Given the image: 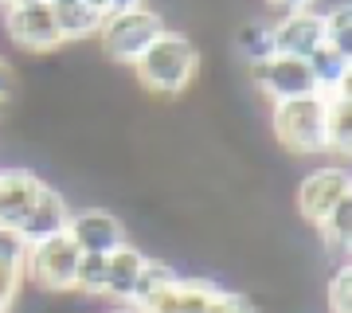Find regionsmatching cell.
<instances>
[{
  "instance_id": "cell-7",
  "label": "cell",
  "mask_w": 352,
  "mask_h": 313,
  "mask_svg": "<svg viewBox=\"0 0 352 313\" xmlns=\"http://www.w3.org/2000/svg\"><path fill=\"white\" fill-rule=\"evenodd\" d=\"M247 78H251V87L258 90L270 106H274V102L317 94L314 75H309V63L289 59V55H270V59H263V63H251V67H247Z\"/></svg>"
},
{
  "instance_id": "cell-25",
  "label": "cell",
  "mask_w": 352,
  "mask_h": 313,
  "mask_svg": "<svg viewBox=\"0 0 352 313\" xmlns=\"http://www.w3.org/2000/svg\"><path fill=\"white\" fill-rule=\"evenodd\" d=\"M28 239L16 231V227H0V259H8V263H28Z\"/></svg>"
},
{
  "instance_id": "cell-21",
  "label": "cell",
  "mask_w": 352,
  "mask_h": 313,
  "mask_svg": "<svg viewBox=\"0 0 352 313\" xmlns=\"http://www.w3.org/2000/svg\"><path fill=\"white\" fill-rule=\"evenodd\" d=\"M71 294H78V298H102L106 294V255H94V250H82L78 255V270H75Z\"/></svg>"
},
{
  "instance_id": "cell-3",
  "label": "cell",
  "mask_w": 352,
  "mask_h": 313,
  "mask_svg": "<svg viewBox=\"0 0 352 313\" xmlns=\"http://www.w3.org/2000/svg\"><path fill=\"white\" fill-rule=\"evenodd\" d=\"M164 32H168V20L157 8L145 4V8H129V12L106 16L94 39H98V51L106 55V63H113V67H133Z\"/></svg>"
},
{
  "instance_id": "cell-16",
  "label": "cell",
  "mask_w": 352,
  "mask_h": 313,
  "mask_svg": "<svg viewBox=\"0 0 352 313\" xmlns=\"http://www.w3.org/2000/svg\"><path fill=\"white\" fill-rule=\"evenodd\" d=\"M180 282V274H176L173 263H164V259H145V266H141L138 274V286H133V298H129V305L133 310H145V305H153L157 298H164L168 290Z\"/></svg>"
},
{
  "instance_id": "cell-32",
  "label": "cell",
  "mask_w": 352,
  "mask_h": 313,
  "mask_svg": "<svg viewBox=\"0 0 352 313\" xmlns=\"http://www.w3.org/2000/svg\"><path fill=\"white\" fill-rule=\"evenodd\" d=\"M4 4H8V0H0V8H4Z\"/></svg>"
},
{
  "instance_id": "cell-19",
  "label": "cell",
  "mask_w": 352,
  "mask_h": 313,
  "mask_svg": "<svg viewBox=\"0 0 352 313\" xmlns=\"http://www.w3.org/2000/svg\"><path fill=\"white\" fill-rule=\"evenodd\" d=\"M235 51L243 55L247 67H251V63L270 59V55H274L270 20H263V16H247V20H239V28H235Z\"/></svg>"
},
{
  "instance_id": "cell-10",
  "label": "cell",
  "mask_w": 352,
  "mask_h": 313,
  "mask_svg": "<svg viewBox=\"0 0 352 313\" xmlns=\"http://www.w3.org/2000/svg\"><path fill=\"white\" fill-rule=\"evenodd\" d=\"M47 180H39L32 169L12 164V169H0V227H20L32 212V204L39 200Z\"/></svg>"
},
{
  "instance_id": "cell-24",
  "label": "cell",
  "mask_w": 352,
  "mask_h": 313,
  "mask_svg": "<svg viewBox=\"0 0 352 313\" xmlns=\"http://www.w3.org/2000/svg\"><path fill=\"white\" fill-rule=\"evenodd\" d=\"M208 313H258V310H254L251 294H239V290L215 286L212 301H208Z\"/></svg>"
},
{
  "instance_id": "cell-29",
  "label": "cell",
  "mask_w": 352,
  "mask_h": 313,
  "mask_svg": "<svg viewBox=\"0 0 352 313\" xmlns=\"http://www.w3.org/2000/svg\"><path fill=\"white\" fill-rule=\"evenodd\" d=\"M47 4H94V0H47ZM98 8V4H94Z\"/></svg>"
},
{
  "instance_id": "cell-13",
  "label": "cell",
  "mask_w": 352,
  "mask_h": 313,
  "mask_svg": "<svg viewBox=\"0 0 352 313\" xmlns=\"http://www.w3.org/2000/svg\"><path fill=\"white\" fill-rule=\"evenodd\" d=\"M215 294L212 278H180L164 298L145 305L141 313H208V301Z\"/></svg>"
},
{
  "instance_id": "cell-26",
  "label": "cell",
  "mask_w": 352,
  "mask_h": 313,
  "mask_svg": "<svg viewBox=\"0 0 352 313\" xmlns=\"http://www.w3.org/2000/svg\"><path fill=\"white\" fill-rule=\"evenodd\" d=\"M16 94V75H12V63L8 55H0V102H8Z\"/></svg>"
},
{
  "instance_id": "cell-4",
  "label": "cell",
  "mask_w": 352,
  "mask_h": 313,
  "mask_svg": "<svg viewBox=\"0 0 352 313\" xmlns=\"http://www.w3.org/2000/svg\"><path fill=\"white\" fill-rule=\"evenodd\" d=\"M78 255L75 239L67 235H51L43 243H32L24 263V282L39 290V294H51V298H63L75 286V270H78Z\"/></svg>"
},
{
  "instance_id": "cell-8",
  "label": "cell",
  "mask_w": 352,
  "mask_h": 313,
  "mask_svg": "<svg viewBox=\"0 0 352 313\" xmlns=\"http://www.w3.org/2000/svg\"><path fill=\"white\" fill-rule=\"evenodd\" d=\"M67 235L75 239L78 250H94V255H110L126 243V224L118 219V212L87 204V208H71L67 219Z\"/></svg>"
},
{
  "instance_id": "cell-31",
  "label": "cell",
  "mask_w": 352,
  "mask_h": 313,
  "mask_svg": "<svg viewBox=\"0 0 352 313\" xmlns=\"http://www.w3.org/2000/svg\"><path fill=\"white\" fill-rule=\"evenodd\" d=\"M0 118H4V102H0Z\"/></svg>"
},
{
  "instance_id": "cell-27",
  "label": "cell",
  "mask_w": 352,
  "mask_h": 313,
  "mask_svg": "<svg viewBox=\"0 0 352 313\" xmlns=\"http://www.w3.org/2000/svg\"><path fill=\"white\" fill-rule=\"evenodd\" d=\"M102 16H113V12H129V8H145V0H94Z\"/></svg>"
},
{
  "instance_id": "cell-30",
  "label": "cell",
  "mask_w": 352,
  "mask_h": 313,
  "mask_svg": "<svg viewBox=\"0 0 352 313\" xmlns=\"http://www.w3.org/2000/svg\"><path fill=\"white\" fill-rule=\"evenodd\" d=\"M106 313H138L133 305H118V310H106Z\"/></svg>"
},
{
  "instance_id": "cell-1",
  "label": "cell",
  "mask_w": 352,
  "mask_h": 313,
  "mask_svg": "<svg viewBox=\"0 0 352 313\" xmlns=\"http://www.w3.org/2000/svg\"><path fill=\"white\" fill-rule=\"evenodd\" d=\"M141 90L145 94H161V98H180L188 87L200 78V47L196 39L184 32H164L133 67Z\"/></svg>"
},
{
  "instance_id": "cell-9",
  "label": "cell",
  "mask_w": 352,
  "mask_h": 313,
  "mask_svg": "<svg viewBox=\"0 0 352 313\" xmlns=\"http://www.w3.org/2000/svg\"><path fill=\"white\" fill-rule=\"evenodd\" d=\"M270 39H274V55H289V59H309L317 47H325V24L317 8L305 12H282L270 20Z\"/></svg>"
},
{
  "instance_id": "cell-23",
  "label": "cell",
  "mask_w": 352,
  "mask_h": 313,
  "mask_svg": "<svg viewBox=\"0 0 352 313\" xmlns=\"http://www.w3.org/2000/svg\"><path fill=\"white\" fill-rule=\"evenodd\" d=\"M24 290V266L0 259V313H12V305L20 301Z\"/></svg>"
},
{
  "instance_id": "cell-28",
  "label": "cell",
  "mask_w": 352,
  "mask_h": 313,
  "mask_svg": "<svg viewBox=\"0 0 352 313\" xmlns=\"http://www.w3.org/2000/svg\"><path fill=\"white\" fill-rule=\"evenodd\" d=\"M266 4L282 16V12H305V8H314L317 0H266Z\"/></svg>"
},
{
  "instance_id": "cell-11",
  "label": "cell",
  "mask_w": 352,
  "mask_h": 313,
  "mask_svg": "<svg viewBox=\"0 0 352 313\" xmlns=\"http://www.w3.org/2000/svg\"><path fill=\"white\" fill-rule=\"evenodd\" d=\"M67 219H71V200H67L59 188L43 184V192H39V200L32 204V212H28V219L16 231L28 239V247L32 243H43V239L51 235H63L67 231Z\"/></svg>"
},
{
  "instance_id": "cell-15",
  "label": "cell",
  "mask_w": 352,
  "mask_h": 313,
  "mask_svg": "<svg viewBox=\"0 0 352 313\" xmlns=\"http://www.w3.org/2000/svg\"><path fill=\"white\" fill-rule=\"evenodd\" d=\"M51 16H55V28H59L63 43H87V39H94L102 20H106L94 4H51Z\"/></svg>"
},
{
  "instance_id": "cell-14",
  "label": "cell",
  "mask_w": 352,
  "mask_h": 313,
  "mask_svg": "<svg viewBox=\"0 0 352 313\" xmlns=\"http://www.w3.org/2000/svg\"><path fill=\"white\" fill-rule=\"evenodd\" d=\"M325 145L333 157L352 153V94L349 87L325 94Z\"/></svg>"
},
{
  "instance_id": "cell-22",
  "label": "cell",
  "mask_w": 352,
  "mask_h": 313,
  "mask_svg": "<svg viewBox=\"0 0 352 313\" xmlns=\"http://www.w3.org/2000/svg\"><path fill=\"white\" fill-rule=\"evenodd\" d=\"M325 301H329V313H352V266L349 263L333 266V274L325 282Z\"/></svg>"
},
{
  "instance_id": "cell-2",
  "label": "cell",
  "mask_w": 352,
  "mask_h": 313,
  "mask_svg": "<svg viewBox=\"0 0 352 313\" xmlns=\"http://www.w3.org/2000/svg\"><path fill=\"white\" fill-rule=\"evenodd\" d=\"M270 129H274V141L282 145V153L294 157V161L329 153V145H325V94H305V98L274 102L270 106Z\"/></svg>"
},
{
  "instance_id": "cell-20",
  "label": "cell",
  "mask_w": 352,
  "mask_h": 313,
  "mask_svg": "<svg viewBox=\"0 0 352 313\" xmlns=\"http://www.w3.org/2000/svg\"><path fill=\"white\" fill-rule=\"evenodd\" d=\"M321 24H325V47L352 59V4L349 0H337L329 12H321Z\"/></svg>"
},
{
  "instance_id": "cell-17",
  "label": "cell",
  "mask_w": 352,
  "mask_h": 313,
  "mask_svg": "<svg viewBox=\"0 0 352 313\" xmlns=\"http://www.w3.org/2000/svg\"><path fill=\"white\" fill-rule=\"evenodd\" d=\"M317 231H321V250L333 259V266L349 263V250H352V196L340 200Z\"/></svg>"
},
{
  "instance_id": "cell-6",
  "label": "cell",
  "mask_w": 352,
  "mask_h": 313,
  "mask_svg": "<svg viewBox=\"0 0 352 313\" xmlns=\"http://www.w3.org/2000/svg\"><path fill=\"white\" fill-rule=\"evenodd\" d=\"M352 196V176L344 164H321L314 173H305L298 180V192H294V204H298V215H302L305 227H321L329 219V212L337 208L340 200Z\"/></svg>"
},
{
  "instance_id": "cell-18",
  "label": "cell",
  "mask_w": 352,
  "mask_h": 313,
  "mask_svg": "<svg viewBox=\"0 0 352 313\" xmlns=\"http://www.w3.org/2000/svg\"><path fill=\"white\" fill-rule=\"evenodd\" d=\"M309 75H314V87L317 94H333V90H344L349 87V75H352V59L337 55L333 47H317L309 55Z\"/></svg>"
},
{
  "instance_id": "cell-12",
  "label": "cell",
  "mask_w": 352,
  "mask_h": 313,
  "mask_svg": "<svg viewBox=\"0 0 352 313\" xmlns=\"http://www.w3.org/2000/svg\"><path fill=\"white\" fill-rule=\"evenodd\" d=\"M145 259H149V255L141 247H133L129 239L118 250H110V255H106V294H102V298H113L118 305H129Z\"/></svg>"
},
{
  "instance_id": "cell-5",
  "label": "cell",
  "mask_w": 352,
  "mask_h": 313,
  "mask_svg": "<svg viewBox=\"0 0 352 313\" xmlns=\"http://www.w3.org/2000/svg\"><path fill=\"white\" fill-rule=\"evenodd\" d=\"M0 24H4L8 39L28 55H51L63 47L47 0H8L0 8Z\"/></svg>"
}]
</instances>
